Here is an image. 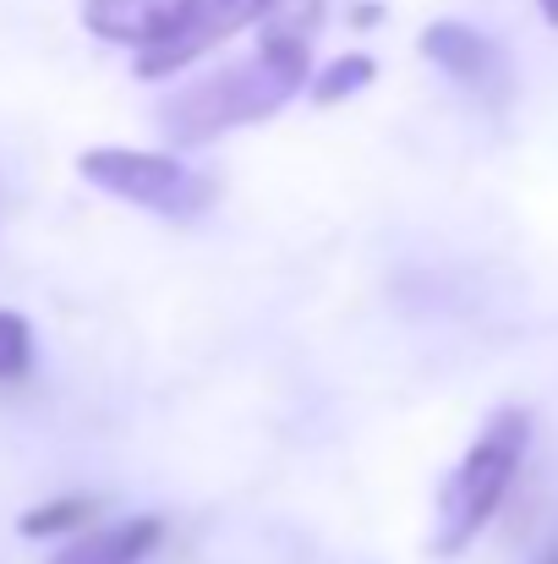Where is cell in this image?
Listing matches in <instances>:
<instances>
[{"label":"cell","mask_w":558,"mask_h":564,"mask_svg":"<svg viewBox=\"0 0 558 564\" xmlns=\"http://www.w3.org/2000/svg\"><path fill=\"white\" fill-rule=\"evenodd\" d=\"M197 0H83V28L105 44L154 55L182 39Z\"/></svg>","instance_id":"obj_4"},{"label":"cell","mask_w":558,"mask_h":564,"mask_svg":"<svg viewBox=\"0 0 558 564\" xmlns=\"http://www.w3.org/2000/svg\"><path fill=\"white\" fill-rule=\"evenodd\" d=\"M99 510V499H50V505H39V510H28L22 521H17V532L22 538H55V532H77L88 516Z\"/></svg>","instance_id":"obj_9"},{"label":"cell","mask_w":558,"mask_h":564,"mask_svg":"<svg viewBox=\"0 0 558 564\" xmlns=\"http://www.w3.org/2000/svg\"><path fill=\"white\" fill-rule=\"evenodd\" d=\"M302 88H313V50L302 28H269L263 44L197 83L176 88L160 105V127L176 149H203L225 132L258 127L285 110Z\"/></svg>","instance_id":"obj_1"},{"label":"cell","mask_w":558,"mask_h":564,"mask_svg":"<svg viewBox=\"0 0 558 564\" xmlns=\"http://www.w3.org/2000/svg\"><path fill=\"white\" fill-rule=\"evenodd\" d=\"M416 50L438 72H449L460 88H471L482 99H504L510 94V61H504V50L488 33L466 28V22H427L422 39H416Z\"/></svg>","instance_id":"obj_5"},{"label":"cell","mask_w":558,"mask_h":564,"mask_svg":"<svg viewBox=\"0 0 558 564\" xmlns=\"http://www.w3.org/2000/svg\"><path fill=\"white\" fill-rule=\"evenodd\" d=\"M165 543V521L160 516H127L116 527H99L77 543H66L55 564H143Z\"/></svg>","instance_id":"obj_7"},{"label":"cell","mask_w":558,"mask_h":564,"mask_svg":"<svg viewBox=\"0 0 558 564\" xmlns=\"http://www.w3.org/2000/svg\"><path fill=\"white\" fill-rule=\"evenodd\" d=\"M372 77H378V61H372V55H340V61H329V66L313 77L307 94H313V105L329 110V105H340V99H357Z\"/></svg>","instance_id":"obj_8"},{"label":"cell","mask_w":558,"mask_h":564,"mask_svg":"<svg viewBox=\"0 0 558 564\" xmlns=\"http://www.w3.org/2000/svg\"><path fill=\"white\" fill-rule=\"evenodd\" d=\"M77 176L143 214H160V219H197L219 197L214 176H203L197 165H186L176 154H154V149H116V143L83 149Z\"/></svg>","instance_id":"obj_3"},{"label":"cell","mask_w":558,"mask_h":564,"mask_svg":"<svg viewBox=\"0 0 558 564\" xmlns=\"http://www.w3.org/2000/svg\"><path fill=\"white\" fill-rule=\"evenodd\" d=\"M269 11H274V0H197L182 39H171V44L154 50V55H138V77L160 83V77L182 72V66H192L197 55H208L214 44H225L230 33L252 28V22L269 17Z\"/></svg>","instance_id":"obj_6"},{"label":"cell","mask_w":558,"mask_h":564,"mask_svg":"<svg viewBox=\"0 0 558 564\" xmlns=\"http://www.w3.org/2000/svg\"><path fill=\"white\" fill-rule=\"evenodd\" d=\"M526 444H532V416L521 405H504L488 416V427L477 433V444L460 455V466L449 471V482L438 494V532H433L438 560H460L488 532V521L499 516V505L526 460Z\"/></svg>","instance_id":"obj_2"},{"label":"cell","mask_w":558,"mask_h":564,"mask_svg":"<svg viewBox=\"0 0 558 564\" xmlns=\"http://www.w3.org/2000/svg\"><path fill=\"white\" fill-rule=\"evenodd\" d=\"M543 564H558V549H554V554H548V560H543Z\"/></svg>","instance_id":"obj_12"},{"label":"cell","mask_w":558,"mask_h":564,"mask_svg":"<svg viewBox=\"0 0 558 564\" xmlns=\"http://www.w3.org/2000/svg\"><path fill=\"white\" fill-rule=\"evenodd\" d=\"M543 17H548V22L558 28V0H543Z\"/></svg>","instance_id":"obj_11"},{"label":"cell","mask_w":558,"mask_h":564,"mask_svg":"<svg viewBox=\"0 0 558 564\" xmlns=\"http://www.w3.org/2000/svg\"><path fill=\"white\" fill-rule=\"evenodd\" d=\"M33 368V324L0 307V383H17Z\"/></svg>","instance_id":"obj_10"}]
</instances>
